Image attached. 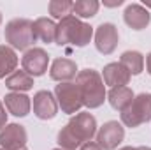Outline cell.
<instances>
[{
  "mask_svg": "<svg viewBox=\"0 0 151 150\" xmlns=\"http://www.w3.org/2000/svg\"><path fill=\"white\" fill-rule=\"evenodd\" d=\"M5 125H7V113H5V108H4V104L0 103V131H2Z\"/></svg>",
  "mask_w": 151,
  "mask_h": 150,
  "instance_id": "cell-23",
  "label": "cell"
},
{
  "mask_svg": "<svg viewBox=\"0 0 151 150\" xmlns=\"http://www.w3.org/2000/svg\"><path fill=\"white\" fill-rule=\"evenodd\" d=\"M5 87L12 92H28L34 88V78L25 71H14L11 76L5 78Z\"/></svg>",
  "mask_w": 151,
  "mask_h": 150,
  "instance_id": "cell-18",
  "label": "cell"
},
{
  "mask_svg": "<svg viewBox=\"0 0 151 150\" xmlns=\"http://www.w3.org/2000/svg\"><path fill=\"white\" fill-rule=\"evenodd\" d=\"M119 64L134 76L141 74L144 71V57L139 51H125L119 57Z\"/></svg>",
  "mask_w": 151,
  "mask_h": 150,
  "instance_id": "cell-20",
  "label": "cell"
},
{
  "mask_svg": "<svg viewBox=\"0 0 151 150\" xmlns=\"http://www.w3.org/2000/svg\"><path fill=\"white\" fill-rule=\"evenodd\" d=\"M53 150H63V149H53Z\"/></svg>",
  "mask_w": 151,
  "mask_h": 150,
  "instance_id": "cell-30",
  "label": "cell"
},
{
  "mask_svg": "<svg viewBox=\"0 0 151 150\" xmlns=\"http://www.w3.org/2000/svg\"><path fill=\"white\" fill-rule=\"evenodd\" d=\"M144 4H146L148 7H151V2H150V0H144Z\"/></svg>",
  "mask_w": 151,
  "mask_h": 150,
  "instance_id": "cell-28",
  "label": "cell"
},
{
  "mask_svg": "<svg viewBox=\"0 0 151 150\" xmlns=\"http://www.w3.org/2000/svg\"><path fill=\"white\" fill-rule=\"evenodd\" d=\"M123 4V0H116V2H104V5H107V7H116V5H121Z\"/></svg>",
  "mask_w": 151,
  "mask_h": 150,
  "instance_id": "cell-26",
  "label": "cell"
},
{
  "mask_svg": "<svg viewBox=\"0 0 151 150\" xmlns=\"http://www.w3.org/2000/svg\"><path fill=\"white\" fill-rule=\"evenodd\" d=\"M72 7H74V4L70 0H51L49 5H47L49 14L53 18H58V20H63L65 16H69Z\"/></svg>",
  "mask_w": 151,
  "mask_h": 150,
  "instance_id": "cell-22",
  "label": "cell"
},
{
  "mask_svg": "<svg viewBox=\"0 0 151 150\" xmlns=\"http://www.w3.org/2000/svg\"><path fill=\"white\" fill-rule=\"evenodd\" d=\"M146 69H148V73H150V76H151V53L146 57Z\"/></svg>",
  "mask_w": 151,
  "mask_h": 150,
  "instance_id": "cell-27",
  "label": "cell"
},
{
  "mask_svg": "<svg viewBox=\"0 0 151 150\" xmlns=\"http://www.w3.org/2000/svg\"><path fill=\"white\" fill-rule=\"evenodd\" d=\"M34 113L40 120H51L58 113L56 97L49 90H39L34 95Z\"/></svg>",
  "mask_w": 151,
  "mask_h": 150,
  "instance_id": "cell-11",
  "label": "cell"
},
{
  "mask_svg": "<svg viewBox=\"0 0 151 150\" xmlns=\"http://www.w3.org/2000/svg\"><path fill=\"white\" fill-rule=\"evenodd\" d=\"M99 7L100 4L97 0H77L72 7V12L76 18H93L99 12Z\"/></svg>",
  "mask_w": 151,
  "mask_h": 150,
  "instance_id": "cell-21",
  "label": "cell"
},
{
  "mask_svg": "<svg viewBox=\"0 0 151 150\" xmlns=\"http://www.w3.org/2000/svg\"><path fill=\"white\" fill-rule=\"evenodd\" d=\"M93 36V28L81 21L79 18H76L74 14L65 16L63 20H60V23L56 25V44L58 46H74V48H84Z\"/></svg>",
  "mask_w": 151,
  "mask_h": 150,
  "instance_id": "cell-1",
  "label": "cell"
},
{
  "mask_svg": "<svg viewBox=\"0 0 151 150\" xmlns=\"http://www.w3.org/2000/svg\"><path fill=\"white\" fill-rule=\"evenodd\" d=\"M4 103H5V108L7 111L14 117H27L30 113L32 108V101L28 95L25 94H19V92H11L4 97Z\"/></svg>",
  "mask_w": 151,
  "mask_h": 150,
  "instance_id": "cell-15",
  "label": "cell"
},
{
  "mask_svg": "<svg viewBox=\"0 0 151 150\" xmlns=\"http://www.w3.org/2000/svg\"><path fill=\"white\" fill-rule=\"evenodd\" d=\"M119 41L118 28L113 23H102L95 30V46L102 55H111Z\"/></svg>",
  "mask_w": 151,
  "mask_h": 150,
  "instance_id": "cell-10",
  "label": "cell"
},
{
  "mask_svg": "<svg viewBox=\"0 0 151 150\" xmlns=\"http://www.w3.org/2000/svg\"><path fill=\"white\" fill-rule=\"evenodd\" d=\"M0 150H4V149H0Z\"/></svg>",
  "mask_w": 151,
  "mask_h": 150,
  "instance_id": "cell-32",
  "label": "cell"
},
{
  "mask_svg": "<svg viewBox=\"0 0 151 150\" xmlns=\"http://www.w3.org/2000/svg\"><path fill=\"white\" fill-rule=\"evenodd\" d=\"M4 37L5 42H9L11 48L14 50H21V51H28V48L35 42V32H34V21L27 20V18H16L11 20L5 25L4 30Z\"/></svg>",
  "mask_w": 151,
  "mask_h": 150,
  "instance_id": "cell-3",
  "label": "cell"
},
{
  "mask_svg": "<svg viewBox=\"0 0 151 150\" xmlns=\"http://www.w3.org/2000/svg\"><path fill=\"white\" fill-rule=\"evenodd\" d=\"M18 67V55L16 51L7 46V44H2L0 46V79L5 78V76L12 74Z\"/></svg>",
  "mask_w": 151,
  "mask_h": 150,
  "instance_id": "cell-19",
  "label": "cell"
},
{
  "mask_svg": "<svg viewBox=\"0 0 151 150\" xmlns=\"http://www.w3.org/2000/svg\"><path fill=\"white\" fill-rule=\"evenodd\" d=\"M47 62H49V57H47L46 50H42V48H30L28 51H25V55L21 58L23 71L28 73L32 78L44 74L47 71Z\"/></svg>",
  "mask_w": 151,
  "mask_h": 150,
  "instance_id": "cell-9",
  "label": "cell"
},
{
  "mask_svg": "<svg viewBox=\"0 0 151 150\" xmlns=\"http://www.w3.org/2000/svg\"><path fill=\"white\" fill-rule=\"evenodd\" d=\"M107 97H109V104L113 106L114 110L125 111L132 104V101H134L135 95H134L132 88H128V87H116V88H111V92L107 94Z\"/></svg>",
  "mask_w": 151,
  "mask_h": 150,
  "instance_id": "cell-16",
  "label": "cell"
},
{
  "mask_svg": "<svg viewBox=\"0 0 151 150\" xmlns=\"http://www.w3.org/2000/svg\"><path fill=\"white\" fill-rule=\"evenodd\" d=\"M123 20L132 30H144L150 25L151 14L141 4H130V5H127V9L123 12Z\"/></svg>",
  "mask_w": 151,
  "mask_h": 150,
  "instance_id": "cell-12",
  "label": "cell"
},
{
  "mask_svg": "<svg viewBox=\"0 0 151 150\" xmlns=\"http://www.w3.org/2000/svg\"><path fill=\"white\" fill-rule=\"evenodd\" d=\"M123 138H125V127L116 120H109L99 129L97 145L102 150H116V147L123 141Z\"/></svg>",
  "mask_w": 151,
  "mask_h": 150,
  "instance_id": "cell-7",
  "label": "cell"
},
{
  "mask_svg": "<svg viewBox=\"0 0 151 150\" xmlns=\"http://www.w3.org/2000/svg\"><path fill=\"white\" fill-rule=\"evenodd\" d=\"M0 23H2V14H0Z\"/></svg>",
  "mask_w": 151,
  "mask_h": 150,
  "instance_id": "cell-31",
  "label": "cell"
},
{
  "mask_svg": "<svg viewBox=\"0 0 151 150\" xmlns=\"http://www.w3.org/2000/svg\"><path fill=\"white\" fill-rule=\"evenodd\" d=\"M76 85L79 87L83 106L93 110L104 104L106 101V85L102 74L95 69H84L79 71L76 76Z\"/></svg>",
  "mask_w": 151,
  "mask_h": 150,
  "instance_id": "cell-2",
  "label": "cell"
},
{
  "mask_svg": "<svg viewBox=\"0 0 151 150\" xmlns=\"http://www.w3.org/2000/svg\"><path fill=\"white\" fill-rule=\"evenodd\" d=\"M148 120H151V94L144 92L134 97L132 104L125 111H121V122L127 127L134 129Z\"/></svg>",
  "mask_w": 151,
  "mask_h": 150,
  "instance_id": "cell-4",
  "label": "cell"
},
{
  "mask_svg": "<svg viewBox=\"0 0 151 150\" xmlns=\"http://www.w3.org/2000/svg\"><path fill=\"white\" fill-rule=\"evenodd\" d=\"M27 129L19 124H7L0 131V149L4 150H19L27 147Z\"/></svg>",
  "mask_w": 151,
  "mask_h": 150,
  "instance_id": "cell-8",
  "label": "cell"
},
{
  "mask_svg": "<svg viewBox=\"0 0 151 150\" xmlns=\"http://www.w3.org/2000/svg\"><path fill=\"white\" fill-rule=\"evenodd\" d=\"M67 129L74 134V138L81 145H84V143L91 141V138L97 134V120L91 113H77L69 120Z\"/></svg>",
  "mask_w": 151,
  "mask_h": 150,
  "instance_id": "cell-6",
  "label": "cell"
},
{
  "mask_svg": "<svg viewBox=\"0 0 151 150\" xmlns=\"http://www.w3.org/2000/svg\"><path fill=\"white\" fill-rule=\"evenodd\" d=\"M119 150H151L150 147H123Z\"/></svg>",
  "mask_w": 151,
  "mask_h": 150,
  "instance_id": "cell-25",
  "label": "cell"
},
{
  "mask_svg": "<svg viewBox=\"0 0 151 150\" xmlns=\"http://www.w3.org/2000/svg\"><path fill=\"white\" fill-rule=\"evenodd\" d=\"M19 150H28V149H27V147H23V149H19Z\"/></svg>",
  "mask_w": 151,
  "mask_h": 150,
  "instance_id": "cell-29",
  "label": "cell"
},
{
  "mask_svg": "<svg viewBox=\"0 0 151 150\" xmlns=\"http://www.w3.org/2000/svg\"><path fill=\"white\" fill-rule=\"evenodd\" d=\"M79 150H102L95 141H88V143H84V145H81V149Z\"/></svg>",
  "mask_w": 151,
  "mask_h": 150,
  "instance_id": "cell-24",
  "label": "cell"
},
{
  "mask_svg": "<svg viewBox=\"0 0 151 150\" xmlns=\"http://www.w3.org/2000/svg\"><path fill=\"white\" fill-rule=\"evenodd\" d=\"M34 32L35 37L40 39L46 44H51L56 41V23L49 18H37L34 21Z\"/></svg>",
  "mask_w": 151,
  "mask_h": 150,
  "instance_id": "cell-17",
  "label": "cell"
},
{
  "mask_svg": "<svg viewBox=\"0 0 151 150\" xmlns=\"http://www.w3.org/2000/svg\"><path fill=\"white\" fill-rule=\"evenodd\" d=\"M55 97H56V103L62 108V111L69 113V115L77 113L81 110V106H83V99H81L79 87L76 83H72V81L56 85L55 87Z\"/></svg>",
  "mask_w": 151,
  "mask_h": 150,
  "instance_id": "cell-5",
  "label": "cell"
},
{
  "mask_svg": "<svg viewBox=\"0 0 151 150\" xmlns=\"http://www.w3.org/2000/svg\"><path fill=\"white\" fill-rule=\"evenodd\" d=\"M49 76L55 81L67 83V81L74 79L76 76H77V66H76L74 60H70V58H56L51 64Z\"/></svg>",
  "mask_w": 151,
  "mask_h": 150,
  "instance_id": "cell-14",
  "label": "cell"
},
{
  "mask_svg": "<svg viewBox=\"0 0 151 150\" xmlns=\"http://www.w3.org/2000/svg\"><path fill=\"white\" fill-rule=\"evenodd\" d=\"M132 74L119 64V62H111L104 67V73H102V79L106 85H109L111 88L116 87H127L128 81H130Z\"/></svg>",
  "mask_w": 151,
  "mask_h": 150,
  "instance_id": "cell-13",
  "label": "cell"
}]
</instances>
